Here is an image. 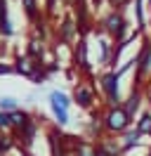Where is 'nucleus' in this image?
<instances>
[{
	"instance_id": "16",
	"label": "nucleus",
	"mask_w": 151,
	"mask_h": 156,
	"mask_svg": "<svg viewBox=\"0 0 151 156\" xmlns=\"http://www.w3.org/2000/svg\"><path fill=\"white\" fill-rule=\"evenodd\" d=\"M94 144L99 147L102 151H106L109 156H125V154H123L121 142H118V137H113V135H104L102 140H97Z\"/></svg>"
},
{
	"instance_id": "8",
	"label": "nucleus",
	"mask_w": 151,
	"mask_h": 156,
	"mask_svg": "<svg viewBox=\"0 0 151 156\" xmlns=\"http://www.w3.org/2000/svg\"><path fill=\"white\" fill-rule=\"evenodd\" d=\"M12 66H14V73H17V76H24V78L31 80V78L36 76V71L43 66V62H38V59H33L31 55L21 52V55H17V57L12 59Z\"/></svg>"
},
{
	"instance_id": "9",
	"label": "nucleus",
	"mask_w": 151,
	"mask_h": 156,
	"mask_svg": "<svg viewBox=\"0 0 151 156\" xmlns=\"http://www.w3.org/2000/svg\"><path fill=\"white\" fill-rule=\"evenodd\" d=\"M83 135L85 140H90V142H97V140H102L106 135V130H104V123H102V111H90V118L83 123Z\"/></svg>"
},
{
	"instance_id": "20",
	"label": "nucleus",
	"mask_w": 151,
	"mask_h": 156,
	"mask_svg": "<svg viewBox=\"0 0 151 156\" xmlns=\"http://www.w3.org/2000/svg\"><path fill=\"white\" fill-rule=\"evenodd\" d=\"M14 147H17V142H14L12 133H2L0 130V156H7Z\"/></svg>"
},
{
	"instance_id": "23",
	"label": "nucleus",
	"mask_w": 151,
	"mask_h": 156,
	"mask_svg": "<svg viewBox=\"0 0 151 156\" xmlns=\"http://www.w3.org/2000/svg\"><path fill=\"white\" fill-rule=\"evenodd\" d=\"M9 73H14L12 62H0V76H9Z\"/></svg>"
},
{
	"instance_id": "6",
	"label": "nucleus",
	"mask_w": 151,
	"mask_h": 156,
	"mask_svg": "<svg viewBox=\"0 0 151 156\" xmlns=\"http://www.w3.org/2000/svg\"><path fill=\"white\" fill-rule=\"evenodd\" d=\"M76 38H80L78 24H76L73 14L68 12V14H64L61 19L54 21V40H57V43H61V45H71Z\"/></svg>"
},
{
	"instance_id": "13",
	"label": "nucleus",
	"mask_w": 151,
	"mask_h": 156,
	"mask_svg": "<svg viewBox=\"0 0 151 156\" xmlns=\"http://www.w3.org/2000/svg\"><path fill=\"white\" fill-rule=\"evenodd\" d=\"M19 2H21V7H24V14H26V19H28L31 26L45 17V10L40 7V0H19Z\"/></svg>"
},
{
	"instance_id": "28",
	"label": "nucleus",
	"mask_w": 151,
	"mask_h": 156,
	"mask_svg": "<svg viewBox=\"0 0 151 156\" xmlns=\"http://www.w3.org/2000/svg\"><path fill=\"white\" fill-rule=\"evenodd\" d=\"M21 156H36L33 151H21Z\"/></svg>"
},
{
	"instance_id": "18",
	"label": "nucleus",
	"mask_w": 151,
	"mask_h": 156,
	"mask_svg": "<svg viewBox=\"0 0 151 156\" xmlns=\"http://www.w3.org/2000/svg\"><path fill=\"white\" fill-rule=\"evenodd\" d=\"M135 128H137L144 137H149V133H151V109L142 111L139 116L135 118Z\"/></svg>"
},
{
	"instance_id": "10",
	"label": "nucleus",
	"mask_w": 151,
	"mask_h": 156,
	"mask_svg": "<svg viewBox=\"0 0 151 156\" xmlns=\"http://www.w3.org/2000/svg\"><path fill=\"white\" fill-rule=\"evenodd\" d=\"M118 142H121V147H123V154L128 156L130 151H135V149H139V147L144 144V135L132 126V128H128L123 135H118Z\"/></svg>"
},
{
	"instance_id": "11",
	"label": "nucleus",
	"mask_w": 151,
	"mask_h": 156,
	"mask_svg": "<svg viewBox=\"0 0 151 156\" xmlns=\"http://www.w3.org/2000/svg\"><path fill=\"white\" fill-rule=\"evenodd\" d=\"M142 102H144V90L132 85L130 88V95L123 99V109L130 114V118H137L142 114Z\"/></svg>"
},
{
	"instance_id": "30",
	"label": "nucleus",
	"mask_w": 151,
	"mask_h": 156,
	"mask_svg": "<svg viewBox=\"0 0 151 156\" xmlns=\"http://www.w3.org/2000/svg\"><path fill=\"white\" fill-rule=\"evenodd\" d=\"M0 55H2V38H0Z\"/></svg>"
},
{
	"instance_id": "27",
	"label": "nucleus",
	"mask_w": 151,
	"mask_h": 156,
	"mask_svg": "<svg viewBox=\"0 0 151 156\" xmlns=\"http://www.w3.org/2000/svg\"><path fill=\"white\" fill-rule=\"evenodd\" d=\"M61 2H64L66 7H68V10H71V7H73V2H76V0H61Z\"/></svg>"
},
{
	"instance_id": "21",
	"label": "nucleus",
	"mask_w": 151,
	"mask_h": 156,
	"mask_svg": "<svg viewBox=\"0 0 151 156\" xmlns=\"http://www.w3.org/2000/svg\"><path fill=\"white\" fill-rule=\"evenodd\" d=\"M21 107V102H19L17 97H9V95H0V111H5V114H9V111H14V109Z\"/></svg>"
},
{
	"instance_id": "26",
	"label": "nucleus",
	"mask_w": 151,
	"mask_h": 156,
	"mask_svg": "<svg viewBox=\"0 0 151 156\" xmlns=\"http://www.w3.org/2000/svg\"><path fill=\"white\" fill-rule=\"evenodd\" d=\"M94 156H109V154H106V151H102V149H99V147L94 144Z\"/></svg>"
},
{
	"instance_id": "4",
	"label": "nucleus",
	"mask_w": 151,
	"mask_h": 156,
	"mask_svg": "<svg viewBox=\"0 0 151 156\" xmlns=\"http://www.w3.org/2000/svg\"><path fill=\"white\" fill-rule=\"evenodd\" d=\"M71 99H73V104L80 111H94V107H97V90H94V85L87 80V78H78L73 85V92H71Z\"/></svg>"
},
{
	"instance_id": "17",
	"label": "nucleus",
	"mask_w": 151,
	"mask_h": 156,
	"mask_svg": "<svg viewBox=\"0 0 151 156\" xmlns=\"http://www.w3.org/2000/svg\"><path fill=\"white\" fill-rule=\"evenodd\" d=\"M7 116H9V126H12V133L21 130V128H24L28 121H31V114H28L24 107H19V109H14V111H9Z\"/></svg>"
},
{
	"instance_id": "29",
	"label": "nucleus",
	"mask_w": 151,
	"mask_h": 156,
	"mask_svg": "<svg viewBox=\"0 0 151 156\" xmlns=\"http://www.w3.org/2000/svg\"><path fill=\"white\" fill-rule=\"evenodd\" d=\"M149 151H151V133H149Z\"/></svg>"
},
{
	"instance_id": "2",
	"label": "nucleus",
	"mask_w": 151,
	"mask_h": 156,
	"mask_svg": "<svg viewBox=\"0 0 151 156\" xmlns=\"http://www.w3.org/2000/svg\"><path fill=\"white\" fill-rule=\"evenodd\" d=\"M121 80L123 76L116 71V69H106L99 73L97 83H99V92H102V99H104V107H118L123 104V92H121Z\"/></svg>"
},
{
	"instance_id": "7",
	"label": "nucleus",
	"mask_w": 151,
	"mask_h": 156,
	"mask_svg": "<svg viewBox=\"0 0 151 156\" xmlns=\"http://www.w3.org/2000/svg\"><path fill=\"white\" fill-rule=\"evenodd\" d=\"M40 121L43 118H36L31 116V121H28L26 126L21 128V130H17V133H12V137H14V142H17V149H21V151H31V147H33V142L38 140V130H40Z\"/></svg>"
},
{
	"instance_id": "25",
	"label": "nucleus",
	"mask_w": 151,
	"mask_h": 156,
	"mask_svg": "<svg viewBox=\"0 0 151 156\" xmlns=\"http://www.w3.org/2000/svg\"><path fill=\"white\" fill-rule=\"evenodd\" d=\"M52 156H73V149H68V151H54Z\"/></svg>"
},
{
	"instance_id": "1",
	"label": "nucleus",
	"mask_w": 151,
	"mask_h": 156,
	"mask_svg": "<svg viewBox=\"0 0 151 156\" xmlns=\"http://www.w3.org/2000/svg\"><path fill=\"white\" fill-rule=\"evenodd\" d=\"M97 29L102 31V33H106L109 38H113V43H116V45H118V43H123V40H128L132 33H135V31H130L128 19L123 17V10H109L102 19H99Z\"/></svg>"
},
{
	"instance_id": "3",
	"label": "nucleus",
	"mask_w": 151,
	"mask_h": 156,
	"mask_svg": "<svg viewBox=\"0 0 151 156\" xmlns=\"http://www.w3.org/2000/svg\"><path fill=\"white\" fill-rule=\"evenodd\" d=\"M102 123H104L106 135L118 137V135H123L128 128L135 126V118H130V114L123 109V104H118V107H104V111H102Z\"/></svg>"
},
{
	"instance_id": "22",
	"label": "nucleus",
	"mask_w": 151,
	"mask_h": 156,
	"mask_svg": "<svg viewBox=\"0 0 151 156\" xmlns=\"http://www.w3.org/2000/svg\"><path fill=\"white\" fill-rule=\"evenodd\" d=\"M135 14H137V31L146 33V19H144V0H135Z\"/></svg>"
},
{
	"instance_id": "12",
	"label": "nucleus",
	"mask_w": 151,
	"mask_h": 156,
	"mask_svg": "<svg viewBox=\"0 0 151 156\" xmlns=\"http://www.w3.org/2000/svg\"><path fill=\"white\" fill-rule=\"evenodd\" d=\"M14 36V24L9 19V0H0V38H12Z\"/></svg>"
},
{
	"instance_id": "5",
	"label": "nucleus",
	"mask_w": 151,
	"mask_h": 156,
	"mask_svg": "<svg viewBox=\"0 0 151 156\" xmlns=\"http://www.w3.org/2000/svg\"><path fill=\"white\" fill-rule=\"evenodd\" d=\"M151 78V36L149 33H144L142 36V48L137 52V66H135V80H137V85H144V83H149Z\"/></svg>"
},
{
	"instance_id": "19",
	"label": "nucleus",
	"mask_w": 151,
	"mask_h": 156,
	"mask_svg": "<svg viewBox=\"0 0 151 156\" xmlns=\"http://www.w3.org/2000/svg\"><path fill=\"white\" fill-rule=\"evenodd\" d=\"M73 156H94V142H90V140H78V137H76Z\"/></svg>"
},
{
	"instance_id": "24",
	"label": "nucleus",
	"mask_w": 151,
	"mask_h": 156,
	"mask_svg": "<svg viewBox=\"0 0 151 156\" xmlns=\"http://www.w3.org/2000/svg\"><path fill=\"white\" fill-rule=\"evenodd\" d=\"M130 2H132V0H109V5H111L113 10H125Z\"/></svg>"
},
{
	"instance_id": "15",
	"label": "nucleus",
	"mask_w": 151,
	"mask_h": 156,
	"mask_svg": "<svg viewBox=\"0 0 151 156\" xmlns=\"http://www.w3.org/2000/svg\"><path fill=\"white\" fill-rule=\"evenodd\" d=\"M47 52H50V48H47V40L33 38V36L28 38V43H26V55H31V57L38 59V62H43Z\"/></svg>"
},
{
	"instance_id": "14",
	"label": "nucleus",
	"mask_w": 151,
	"mask_h": 156,
	"mask_svg": "<svg viewBox=\"0 0 151 156\" xmlns=\"http://www.w3.org/2000/svg\"><path fill=\"white\" fill-rule=\"evenodd\" d=\"M47 104H50V111H52V116H54V123L59 128H64V126H68L71 123V111L66 107H61L57 99H50L47 97Z\"/></svg>"
}]
</instances>
